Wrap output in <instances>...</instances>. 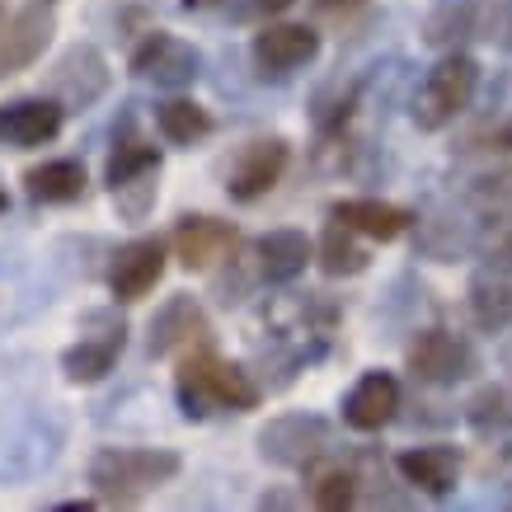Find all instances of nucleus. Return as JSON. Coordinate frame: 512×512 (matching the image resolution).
Masks as SVG:
<instances>
[{"label":"nucleus","instance_id":"nucleus-2","mask_svg":"<svg viewBox=\"0 0 512 512\" xmlns=\"http://www.w3.org/2000/svg\"><path fill=\"white\" fill-rule=\"evenodd\" d=\"M184 456L170 447H99L85 466V484L104 503H141L165 484L179 480Z\"/></svg>","mask_w":512,"mask_h":512},{"label":"nucleus","instance_id":"nucleus-9","mask_svg":"<svg viewBox=\"0 0 512 512\" xmlns=\"http://www.w3.org/2000/svg\"><path fill=\"white\" fill-rule=\"evenodd\" d=\"M127 71L137 80H146V85H156V90H188L202 76V52L188 38H179V33L151 29L132 47Z\"/></svg>","mask_w":512,"mask_h":512},{"label":"nucleus","instance_id":"nucleus-33","mask_svg":"<svg viewBox=\"0 0 512 512\" xmlns=\"http://www.w3.org/2000/svg\"><path fill=\"white\" fill-rule=\"evenodd\" d=\"M296 0H226V15L235 24H268V19L287 15Z\"/></svg>","mask_w":512,"mask_h":512},{"label":"nucleus","instance_id":"nucleus-30","mask_svg":"<svg viewBox=\"0 0 512 512\" xmlns=\"http://www.w3.org/2000/svg\"><path fill=\"white\" fill-rule=\"evenodd\" d=\"M466 423L475 433H498V428H508L512 423V395L503 386H484L475 400L466 404Z\"/></svg>","mask_w":512,"mask_h":512},{"label":"nucleus","instance_id":"nucleus-34","mask_svg":"<svg viewBox=\"0 0 512 512\" xmlns=\"http://www.w3.org/2000/svg\"><path fill=\"white\" fill-rule=\"evenodd\" d=\"M470 151H498V156H508L512 151V118L508 123H498V127H489L480 137V146H470Z\"/></svg>","mask_w":512,"mask_h":512},{"label":"nucleus","instance_id":"nucleus-23","mask_svg":"<svg viewBox=\"0 0 512 512\" xmlns=\"http://www.w3.org/2000/svg\"><path fill=\"white\" fill-rule=\"evenodd\" d=\"M156 132L170 146H198L217 132V118L202 109L198 99H184V94H170V99H160L156 104Z\"/></svg>","mask_w":512,"mask_h":512},{"label":"nucleus","instance_id":"nucleus-19","mask_svg":"<svg viewBox=\"0 0 512 512\" xmlns=\"http://www.w3.org/2000/svg\"><path fill=\"white\" fill-rule=\"evenodd\" d=\"M400 409V381L390 372H362L343 395V423L353 433H381Z\"/></svg>","mask_w":512,"mask_h":512},{"label":"nucleus","instance_id":"nucleus-10","mask_svg":"<svg viewBox=\"0 0 512 512\" xmlns=\"http://www.w3.org/2000/svg\"><path fill=\"white\" fill-rule=\"evenodd\" d=\"M170 240L165 235H137V240H127L109 254V264H104V282H109V296L118 306H132L141 296L151 292L160 278H165V268H170Z\"/></svg>","mask_w":512,"mask_h":512},{"label":"nucleus","instance_id":"nucleus-32","mask_svg":"<svg viewBox=\"0 0 512 512\" xmlns=\"http://www.w3.org/2000/svg\"><path fill=\"white\" fill-rule=\"evenodd\" d=\"M475 249H480L484 268H494V273H512V221L489 226V231L475 240Z\"/></svg>","mask_w":512,"mask_h":512},{"label":"nucleus","instance_id":"nucleus-29","mask_svg":"<svg viewBox=\"0 0 512 512\" xmlns=\"http://www.w3.org/2000/svg\"><path fill=\"white\" fill-rule=\"evenodd\" d=\"M357 484H362V475H357L353 466H329L315 475L311 484V503L320 512H343L357 503Z\"/></svg>","mask_w":512,"mask_h":512},{"label":"nucleus","instance_id":"nucleus-35","mask_svg":"<svg viewBox=\"0 0 512 512\" xmlns=\"http://www.w3.org/2000/svg\"><path fill=\"white\" fill-rule=\"evenodd\" d=\"M315 5V15H325V19H353L367 0H311Z\"/></svg>","mask_w":512,"mask_h":512},{"label":"nucleus","instance_id":"nucleus-26","mask_svg":"<svg viewBox=\"0 0 512 512\" xmlns=\"http://www.w3.org/2000/svg\"><path fill=\"white\" fill-rule=\"evenodd\" d=\"M160 165H165L160 146L141 141L137 132H123V137L113 132V151H109V160H104V184L118 188V184L137 179V174H146V170H160Z\"/></svg>","mask_w":512,"mask_h":512},{"label":"nucleus","instance_id":"nucleus-27","mask_svg":"<svg viewBox=\"0 0 512 512\" xmlns=\"http://www.w3.org/2000/svg\"><path fill=\"white\" fill-rule=\"evenodd\" d=\"M109 198H113L118 221L137 226V221L151 217V207H156V198H160V170H146V174H137V179H127V184L109 188Z\"/></svg>","mask_w":512,"mask_h":512},{"label":"nucleus","instance_id":"nucleus-18","mask_svg":"<svg viewBox=\"0 0 512 512\" xmlns=\"http://www.w3.org/2000/svg\"><path fill=\"white\" fill-rule=\"evenodd\" d=\"M498 0H433V10L423 15V43L437 52H451L466 38H489L484 24L494 15Z\"/></svg>","mask_w":512,"mask_h":512},{"label":"nucleus","instance_id":"nucleus-5","mask_svg":"<svg viewBox=\"0 0 512 512\" xmlns=\"http://www.w3.org/2000/svg\"><path fill=\"white\" fill-rule=\"evenodd\" d=\"M329 419L320 414H306V409H292V414H273V419L259 428L254 447L268 466L278 470H311L320 456H329Z\"/></svg>","mask_w":512,"mask_h":512},{"label":"nucleus","instance_id":"nucleus-11","mask_svg":"<svg viewBox=\"0 0 512 512\" xmlns=\"http://www.w3.org/2000/svg\"><path fill=\"white\" fill-rule=\"evenodd\" d=\"M57 33L52 0H24L19 10H0V80L29 71Z\"/></svg>","mask_w":512,"mask_h":512},{"label":"nucleus","instance_id":"nucleus-7","mask_svg":"<svg viewBox=\"0 0 512 512\" xmlns=\"http://www.w3.org/2000/svg\"><path fill=\"white\" fill-rule=\"evenodd\" d=\"M62 423L52 414H5L0 419V480H24L57 461Z\"/></svg>","mask_w":512,"mask_h":512},{"label":"nucleus","instance_id":"nucleus-4","mask_svg":"<svg viewBox=\"0 0 512 512\" xmlns=\"http://www.w3.org/2000/svg\"><path fill=\"white\" fill-rule=\"evenodd\" d=\"M127 353V320L118 311H90L80 320V339L62 348V376L71 386H99Z\"/></svg>","mask_w":512,"mask_h":512},{"label":"nucleus","instance_id":"nucleus-21","mask_svg":"<svg viewBox=\"0 0 512 512\" xmlns=\"http://www.w3.org/2000/svg\"><path fill=\"white\" fill-rule=\"evenodd\" d=\"M329 217L343 221L348 231H357L362 240H400L409 226H414V212L400 207V202H381V198H339L329 202Z\"/></svg>","mask_w":512,"mask_h":512},{"label":"nucleus","instance_id":"nucleus-31","mask_svg":"<svg viewBox=\"0 0 512 512\" xmlns=\"http://www.w3.org/2000/svg\"><path fill=\"white\" fill-rule=\"evenodd\" d=\"M470 193H475V202L484 212H512V165H503L494 174H480Z\"/></svg>","mask_w":512,"mask_h":512},{"label":"nucleus","instance_id":"nucleus-17","mask_svg":"<svg viewBox=\"0 0 512 512\" xmlns=\"http://www.w3.org/2000/svg\"><path fill=\"white\" fill-rule=\"evenodd\" d=\"M315 264V240L296 226H278L254 240V278L268 287H287Z\"/></svg>","mask_w":512,"mask_h":512},{"label":"nucleus","instance_id":"nucleus-38","mask_svg":"<svg viewBox=\"0 0 512 512\" xmlns=\"http://www.w3.org/2000/svg\"><path fill=\"white\" fill-rule=\"evenodd\" d=\"M0 212H10V193H5V184H0Z\"/></svg>","mask_w":512,"mask_h":512},{"label":"nucleus","instance_id":"nucleus-22","mask_svg":"<svg viewBox=\"0 0 512 512\" xmlns=\"http://www.w3.org/2000/svg\"><path fill=\"white\" fill-rule=\"evenodd\" d=\"M85 188H90L85 160L62 156V160H43V165L24 170V193L38 207H71V202L85 198Z\"/></svg>","mask_w":512,"mask_h":512},{"label":"nucleus","instance_id":"nucleus-1","mask_svg":"<svg viewBox=\"0 0 512 512\" xmlns=\"http://www.w3.org/2000/svg\"><path fill=\"white\" fill-rule=\"evenodd\" d=\"M174 400H179V414L193 423H202L217 409H231V414H249L264 400V386L254 381V372H245L240 362L221 357L212 343L202 348H188L179 357V372H174Z\"/></svg>","mask_w":512,"mask_h":512},{"label":"nucleus","instance_id":"nucleus-37","mask_svg":"<svg viewBox=\"0 0 512 512\" xmlns=\"http://www.w3.org/2000/svg\"><path fill=\"white\" fill-rule=\"evenodd\" d=\"M188 15H198V10H212V5H226V0H179Z\"/></svg>","mask_w":512,"mask_h":512},{"label":"nucleus","instance_id":"nucleus-12","mask_svg":"<svg viewBox=\"0 0 512 512\" xmlns=\"http://www.w3.org/2000/svg\"><path fill=\"white\" fill-rule=\"evenodd\" d=\"M292 165V141L287 137H254L235 156L231 174H226V198L240 207H254L259 198H268L282 184V174Z\"/></svg>","mask_w":512,"mask_h":512},{"label":"nucleus","instance_id":"nucleus-14","mask_svg":"<svg viewBox=\"0 0 512 512\" xmlns=\"http://www.w3.org/2000/svg\"><path fill=\"white\" fill-rule=\"evenodd\" d=\"M249 57L254 71L264 80H287L292 71L311 66L320 57V33L311 24H259V33L249 38Z\"/></svg>","mask_w":512,"mask_h":512},{"label":"nucleus","instance_id":"nucleus-36","mask_svg":"<svg viewBox=\"0 0 512 512\" xmlns=\"http://www.w3.org/2000/svg\"><path fill=\"white\" fill-rule=\"evenodd\" d=\"M99 503H104L99 494H94V498H66V503H57V512H94Z\"/></svg>","mask_w":512,"mask_h":512},{"label":"nucleus","instance_id":"nucleus-20","mask_svg":"<svg viewBox=\"0 0 512 512\" xmlns=\"http://www.w3.org/2000/svg\"><path fill=\"white\" fill-rule=\"evenodd\" d=\"M395 470L409 489H419L428 498H447L461 480V451L447 447V442H433V447H404L395 456Z\"/></svg>","mask_w":512,"mask_h":512},{"label":"nucleus","instance_id":"nucleus-15","mask_svg":"<svg viewBox=\"0 0 512 512\" xmlns=\"http://www.w3.org/2000/svg\"><path fill=\"white\" fill-rule=\"evenodd\" d=\"M170 245H174L179 268H188V273H212V268L226 264L235 249H240V231H235V221L207 217V212H188V217H179V226H174Z\"/></svg>","mask_w":512,"mask_h":512},{"label":"nucleus","instance_id":"nucleus-16","mask_svg":"<svg viewBox=\"0 0 512 512\" xmlns=\"http://www.w3.org/2000/svg\"><path fill=\"white\" fill-rule=\"evenodd\" d=\"M66 127V109L52 94H29V99H10L0 104V146H15V151H33L57 141Z\"/></svg>","mask_w":512,"mask_h":512},{"label":"nucleus","instance_id":"nucleus-3","mask_svg":"<svg viewBox=\"0 0 512 512\" xmlns=\"http://www.w3.org/2000/svg\"><path fill=\"white\" fill-rule=\"evenodd\" d=\"M475 90H480V62L470 52H461V47H451V52H442L433 62V71L423 76L409 118H414L419 132H442V127H451L475 104Z\"/></svg>","mask_w":512,"mask_h":512},{"label":"nucleus","instance_id":"nucleus-13","mask_svg":"<svg viewBox=\"0 0 512 512\" xmlns=\"http://www.w3.org/2000/svg\"><path fill=\"white\" fill-rule=\"evenodd\" d=\"M212 343V320L202 311L198 296L174 292L156 315H151V329H146V353L165 362V357H184L188 348H202Z\"/></svg>","mask_w":512,"mask_h":512},{"label":"nucleus","instance_id":"nucleus-28","mask_svg":"<svg viewBox=\"0 0 512 512\" xmlns=\"http://www.w3.org/2000/svg\"><path fill=\"white\" fill-rule=\"evenodd\" d=\"M419 249L428 254V259H437V264H451L456 254H466L470 249V235H466L461 221L428 217V221H419Z\"/></svg>","mask_w":512,"mask_h":512},{"label":"nucleus","instance_id":"nucleus-25","mask_svg":"<svg viewBox=\"0 0 512 512\" xmlns=\"http://www.w3.org/2000/svg\"><path fill=\"white\" fill-rule=\"evenodd\" d=\"M315 264H320L325 278H357V273H367L372 254L357 245V231H348L343 221L329 217L325 235L315 240Z\"/></svg>","mask_w":512,"mask_h":512},{"label":"nucleus","instance_id":"nucleus-6","mask_svg":"<svg viewBox=\"0 0 512 512\" xmlns=\"http://www.w3.org/2000/svg\"><path fill=\"white\" fill-rule=\"evenodd\" d=\"M109 85H113L109 57L94 43H71L43 76V94H52L66 113H90L109 94Z\"/></svg>","mask_w":512,"mask_h":512},{"label":"nucleus","instance_id":"nucleus-24","mask_svg":"<svg viewBox=\"0 0 512 512\" xmlns=\"http://www.w3.org/2000/svg\"><path fill=\"white\" fill-rule=\"evenodd\" d=\"M470 320L484 329V334H503L512 325V282L508 273H480V278H470Z\"/></svg>","mask_w":512,"mask_h":512},{"label":"nucleus","instance_id":"nucleus-8","mask_svg":"<svg viewBox=\"0 0 512 512\" xmlns=\"http://www.w3.org/2000/svg\"><path fill=\"white\" fill-rule=\"evenodd\" d=\"M404 367L419 386H461L480 372V357L470 339L451 334V329H419L414 343L404 348Z\"/></svg>","mask_w":512,"mask_h":512}]
</instances>
